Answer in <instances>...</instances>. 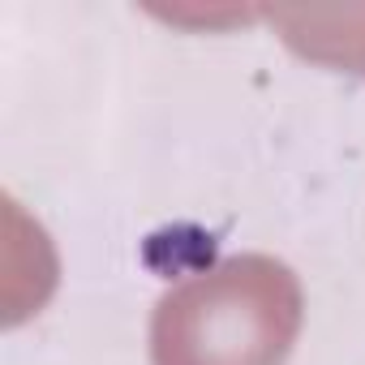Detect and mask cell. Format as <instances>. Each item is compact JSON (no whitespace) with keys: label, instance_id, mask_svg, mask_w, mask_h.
Here are the masks:
<instances>
[{"label":"cell","instance_id":"6da1fadb","mask_svg":"<svg viewBox=\"0 0 365 365\" xmlns=\"http://www.w3.org/2000/svg\"><path fill=\"white\" fill-rule=\"evenodd\" d=\"M301 322L297 271L271 254H232L155 301L150 365H284Z\"/></svg>","mask_w":365,"mask_h":365},{"label":"cell","instance_id":"7a4b0ae2","mask_svg":"<svg viewBox=\"0 0 365 365\" xmlns=\"http://www.w3.org/2000/svg\"><path fill=\"white\" fill-rule=\"evenodd\" d=\"M279 39L318 65L365 78V5L344 9H262Z\"/></svg>","mask_w":365,"mask_h":365}]
</instances>
